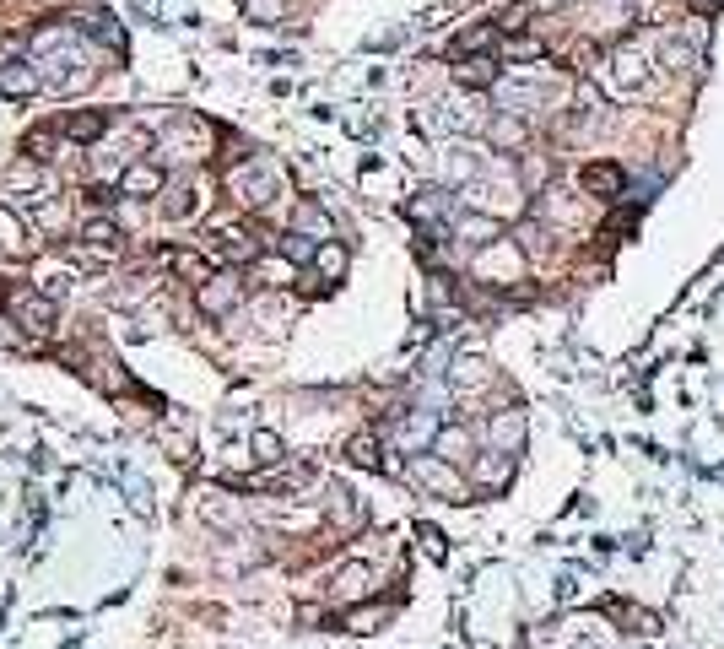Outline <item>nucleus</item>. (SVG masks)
<instances>
[{
    "label": "nucleus",
    "mask_w": 724,
    "mask_h": 649,
    "mask_svg": "<svg viewBox=\"0 0 724 649\" xmlns=\"http://www.w3.org/2000/svg\"><path fill=\"white\" fill-rule=\"evenodd\" d=\"M195 303H200V314H227V309L238 303V276H233V271L206 276V282H200V293H195Z\"/></svg>",
    "instance_id": "1"
},
{
    "label": "nucleus",
    "mask_w": 724,
    "mask_h": 649,
    "mask_svg": "<svg viewBox=\"0 0 724 649\" xmlns=\"http://www.w3.org/2000/svg\"><path fill=\"white\" fill-rule=\"evenodd\" d=\"M211 249H217L222 260H233V266H244V260L260 255V238H249L244 228H217L211 233Z\"/></svg>",
    "instance_id": "2"
},
{
    "label": "nucleus",
    "mask_w": 724,
    "mask_h": 649,
    "mask_svg": "<svg viewBox=\"0 0 724 649\" xmlns=\"http://www.w3.org/2000/svg\"><path fill=\"white\" fill-rule=\"evenodd\" d=\"M119 190L136 195V201H146V195L163 190V168H152V163H130L125 174H119Z\"/></svg>",
    "instance_id": "3"
},
{
    "label": "nucleus",
    "mask_w": 724,
    "mask_h": 649,
    "mask_svg": "<svg viewBox=\"0 0 724 649\" xmlns=\"http://www.w3.org/2000/svg\"><path fill=\"white\" fill-rule=\"evenodd\" d=\"M411 476H417L422 487H433V493H460V476H454L444 460H417V466H411Z\"/></svg>",
    "instance_id": "4"
},
{
    "label": "nucleus",
    "mask_w": 724,
    "mask_h": 649,
    "mask_svg": "<svg viewBox=\"0 0 724 649\" xmlns=\"http://www.w3.org/2000/svg\"><path fill=\"white\" fill-rule=\"evenodd\" d=\"M38 82H44V76H38L28 60H11V55L0 60V87H6V92H33Z\"/></svg>",
    "instance_id": "5"
},
{
    "label": "nucleus",
    "mask_w": 724,
    "mask_h": 649,
    "mask_svg": "<svg viewBox=\"0 0 724 649\" xmlns=\"http://www.w3.org/2000/svg\"><path fill=\"white\" fill-rule=\"evenodd\" d=\"M233 184L244 190L249 206H265V201H271V190H276V174H254V168H238Z\"/></svg>",
    "instance_id": "6"
},
{
    "label": "nucleus",
    "mask_w": 724,
    "mask_h": 649,
    "mask_svg": "<svg viewBox=\"0 0 724 649\" xmlns=\"http://www.w3.org/2000/svg\"><path fill=\"white\" fill-rule=\"evenodd\" d=\"M487 433H492V444H503L508 455H514V449L525 444V417H519V412H503V417H492Z\"/></svg>",
    "instance_id": "7"
},
{
    "label": "nucleus",
    "mask_w": 724,
    "mask_h": 649,
    "mask_svg": "<svg viewBox=\"0 0 724 649\" xmlns=\"http://www.w3.org/2000/svg\"><path fill=\"white\" fill-rule=\"evenodd\" d=\"M276 249L292 260V266H308V260H319V244H314L308 233H298V228H292V233H281V238H276Z\"/></svg>",
    "instance_id": "8"
},
{
    "label": "nucleus",
    "mask_w": 724,
    "mask_h": 649,
    "mask_svg": "<svg viewBox=\"0 0 724 649\" xmlns=\"http://www.w3.org/2000/svg\"><path fill=\"white\" fill-rule=\"evenodd\" d=\"M584 190H595V195H622V168H611V163L584 168Z\"/></svg>",
    "instance_id": "9"
},
{
    "label": "nucleus",
    "mask_w": 724,
    "mask_h": 649,
    "mask_svg": "<svg viewBox=\"0 0 724 649\" xmlns=\"http://www.w3.org/2000/svg\"><path fill=\"white\" fill-rule=\"evenodd\" d=\"M17 309H22V320H28L33 330H49V325H55V303L38 298V293H22V298H17Z\"/></svg>",
    "instance_id": "10"
},
{
    "label": "nucleus",
    "mask_w": 724,
    "mask_h": 649,
    "mask_svg": "<svg viewBox=\"0 0 724 649\" xmlns=\"http://www.w3.org/2000/svg\"><path fill=\"white\" fill-rule=\"evenodd\" d=\"M508 476H514V460H508V455H481L476 460V482L481 487H503Z\"/></svg>",
    "instance_id": "11"
},
{
    "label": "nucleus",
    "mask_w": 724,
    "mask_h": 649,
    "mask_svg": "<svg viewBox=\"0 0 724 649\" xmlns=\"http://www.w3.org/2000/svg\"><path fill=\"white\" fill-rule=\"evenodd\" d=\"M82 238H87L92 249H103V255H109V249L119 244V228H114V217H92L87 228H82Z\"/></svg>",
    "instance_id": "12"
},
{
    "label": "nucleus",
    "mask_w": 724,
    "mask_h": 649,
    "mask_svg": "<svg viewBox=\"0 0 724 649\" xmlns=\"http://www.w3.org/2000/svg\"><path fill=\"white\" fill-rule=\"evenodd\" d=\"M103 130H109V119H103V114H71V119H65V136H71V141H92V136H103Z\"/></svg>",
    "instance_id": "13"
},
{
    "label": "nucleus",
    "mask_w": 724,
    "mask_h": 649,
    "mask_svg": "<svg viewBox=\"0 0 724 649\" xmlns=\"http://www.w3.org/2000/svg\"><path fill=\"white\" fill-rule=\"evenodd\" d=\"M195 206H200L195 184H179V190H168V201H163V211H168V217H190Z\"/></svg>",
    "instance_id": "14"
},
{
    "label": "nucleus",
    "mask_w": 724,
    "mask_h": 649,
    "mask_svg": "<svg viewBox=\"0 0 724 649\" xmlns=\"http://www.w3.org/2000/svg\"><path fill=\"white\" fill-rule=\"evenodd\" d=\"M298 233H319V238H330V217L319 211L314 201H303L298 206Z\"/></svg>",
    "instance_id": "15"
},
{
    "label": "nucleus",
    "mask_w": 724,
    "mask_h": 649,
    "mask_svg": "<svg viewBox=\"0 0 724 649\" xmlns=\"http://www.w3.org/2000/svg\"><path fill=\"white\" fill-rule=\"evenodd\" d=\"M465 449H471V439H465L460 428H444V433H438V460H465Z\"/></svg>",
    "instance_id": "16"
},
{
    "label": "nucleus",
    "mask_w": 724,
    "mask_h": 649,
    "mask_svg": "<svg viewBox=\"0 0 724 649\" xmlns=\"http://www.w3.org/2000/svg\"><path fill=\"white\" fill-rule=\"evenodd\" d=\"M368 568H362V563H352V568H346V574L341 579H335V595H362V590H368Z\"/></svg>",
    "instance_id": "17"
},
{
    "label": "nucleus",
    "mask_w": 724,
    "mask_h": 649,
    "mask_svg": "<svg viewBox=\"0 0 724 649\" xmlns=\"http://www.w3.org/2000/svg\"><path fill=\"white\" fill-rule=\"evenodd\" d=\"M492 76H498V65H492V60H465L460 65V82H471V87H487Z\"/></svg>",
    "instance_id": "18"
},
{
    "label": "nucleus",
    "mask_w": 724,
    "mask_h": 649,
    "mask_svg": "<svg viewBox=\"0 0 724 649\" xmlns=\"http://www.w3.org/2000/svg\"><path fill=\"white\" fill-rule=\"evenodd\" d=\"M82 33H87V38H103V44H114V49H119V28H114V17H82Z\"/></svg>",
    "instance_id": "19"
},
{
    "label": "nucleus",
    "mask_w": 724,
    "mask_h": 649,
    "mask_svg": "<svg viewBox=\"0 0 724 649\" xmlns=\"http://www.w3.org/2000/svg\"><path fill=\"white\" fill-rule=\"evenodd\" d=\"M6 190H38V163H22V168H6Z\"/></svg>",
    "instance_id": "20"
},
{
    "label": "nucleus",
    "mask_w": 724,
    "mask_h": 649,
    "mask_svg": "<svg viewBox=\"0 0 724 649\" xmlns=\"http://www.w3.org/2000/svg\"><path fill=\"white\" fill-rule=\"evenodd\" d=\"M314 266H319V271H325L330 282H335V276L346 271V249H341V244H325V249H319V260H314Z\"/></svg>",
    "instance_id": "21"
},
{
    "label": "nucleus",
    "mask_w": 724,
    "mask_h": 649,
    "mask_svg": "<svg viewBox=\"0 0 724 649\" xmlns=\"http://www.w3.org/2000/svg\"><path fill=\"white\" fill-rule=\"evenodd\" d=\"M492 44V28H471L465 38H454V55H476V49Z\"/></svg>",
    "instance_id": "22"
},
{
    "label": "nucleus",
    "mask_w": 724,
    "mask_h": 649,
    "mask_svg": "<svg viewBox=\"0 0 724 649\" xmlns=\"http://www.w3.org/2000/svg\"><path fill=\"white\" fill-rule=\"evenodd\" d=\"M492 141H498V147H519V141H525V125L503 119V125H492Z\"/></svg>",
    "instance_id": "23"
},
{
    "label": "nucleus",
    "mask_w": 724,
    "mask_h": 649,
    "mask_svg": "<svg viewBox=\"0 0 724 649\" xmlns=\"http://www.w3.org/2000/svg\"><path fill=\"white\" fill-rule=\"evenodd\" d=\"M352 460H357V466H379V444H373V439H352Z\"/></svg>",
    "instance_id": "24"
},
{
    "label": "nucleus",
    "mask_w": 724,
    "mask_h": 649,
    "mask_svg": "<svg viewBox=\"0 0 724 649\" xmlns=\"http://www.w3.org/2000/svg\"><path fill=\"white\" fill-rule=\"evenodd\" d=\"M254 449H260V460H276V455H281V444L271 439V433H260V439H254Z\"/></svg>",
    "instance_id": "25"
}]
</instances>
